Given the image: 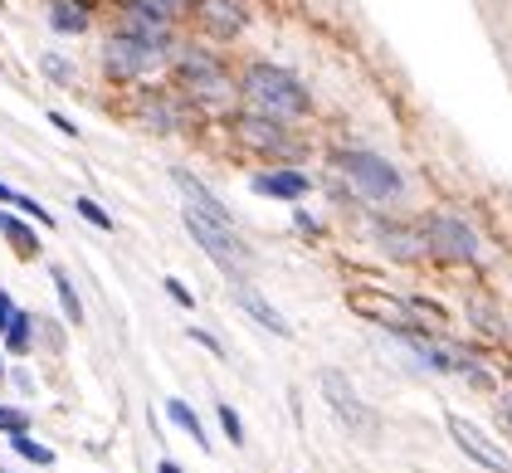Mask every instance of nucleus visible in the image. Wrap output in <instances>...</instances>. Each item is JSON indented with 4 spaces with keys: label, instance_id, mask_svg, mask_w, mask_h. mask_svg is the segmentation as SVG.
<instances>
[{
    "label": "nucleus",
    "instance_id": "1",
    "mask_svg": "<svg viewBox=\"0 0 512 473\" xmlns=\"http://www.w3.org/2000/svg\"><path fill=\"white\" fill-rule=\"evenodd\" d=\"M166 83L186 93V103L200 113V122H225L239 108V79L235 64L225 59L220 44H205L181 30V40L166 59Z\"/></svg>",
    "mask_w": 512,
    "mask_h": 473
},
{
    "label": "nucleus",
    "instance_id": "2",
    "mask_svg": "<svg viewBox=\"0 0 512 473\" xmlns=\"http://www.w3.org/2000/svg\"><path fill=\"white\" fill-rule=\"evenodd\" d=\"M235 79H239V108H249V113L293 122V127H303V122L317 113L313 88L298 79L288 64H274V59H244L235 69Z\"/></svg>",
    "mask_w": 512,
    "mask_h": 473
},
{
    "label": "nucleus",
    "instance_id": "3",
    "mask_svg": "<svg viewBox=\"0 0 512 473\" xmlns=\"http://www.w3.org/2000/svg\"><path fill=\"white\" fill-rule=\"evenodd\" d=\"M327 171L352 191L366 210H395V205H405L410 200V181H405V171L395 166L386 152H376V147H356V142H342V147H332L327 152Z\"/></svg>",
    "mask_w": 512,
    "mask_h": 473
},
{
    "label": "nucleus",
    "instance_id": "4",
    "mask_svg": "<svg viewBox=\"0 0 512 473\" xmlns=\"http://www.w3.org/2000/svg\"><path fill=\"white\" fill-rule=\"evenodd\" d=\"M225 137L235 142L244 157H254L259 166H308L313 157V137L293 122L264 118V113H249V108H235L230 118L220 122Z\"/></svg>",
    "mask_w": 512,
    "mask_h": 473
},
{
    "label": "nucleus",
    "instance_id": "5",
    "mask_svg": "<svg viewBox=\"0 0 512 473\" xmlns=\"http://www.w3.org/2000/svg\"><path fill=\"white\" fill-rule=\"evenodd\" d=\"M420 235H425V254L439 269H478L483 264V239L464 210L454 205H430L420 215Z\"/></svg>",
    "mask_w": 512,
    "mask_h": 473
},
{
    "label": "nucleus",
    "instance_id": "6",
    "mask_svg": "<svg viewBox=\"0 0 512 473\" xmlns=\"http://www.w3.org/2000/svg\"><path fill=\"white\" fill-rule=\"evenodd\" d=\"M127 118L137 122L142 132H152V137H191L200 127V113L186 103V93L171 88L166 79L137 83L132 98H127Z\"/></svg>",
    "mask_w": 512,
    "mask_h": 473
},
{
    "label": "nucleus",
    "instance_id": "7",
    "mask_svg": "<svg viewBox=\"0 0 512 473\" xmlns=\"http://www.w3.org/2000/svg\"><path fill=\"white\" fill-rule=\"evenodd\" d=\"M181 225H186V235L196 244L200 254L225 274V283H239V278H254V264H259V254H254V244L239 235V225H220V220H205L196 210H181Z\"/></svg>",
    "mask_w": 512,
    "mask_h": 473
},
{
    "label": "nucleus",
    "instance_id": "8",
    "mask_svg": "<svg viewBox=\"0 0 512 473\" xmlns=\"http://www.w3.org/2000/svg\"><path fill=\"white\" fill-rule=\"evenodd\" d=\"M98 74L113 88H137V83H152L157 74H166V59L157 49H147L142 40H132L122 30H108L98 40Z\"/></svg>",
    "mask_w": 512,
    "mask_h": 473
},
{
    "label": "nucleus",
    "instance_id": "9",
    "mask_svg": "<svg viewBox=\"0 0 512 473\" xmlns=\"http://www.w3.org/2000/svg\"><path fill=\"white\" fill-rule=\"evenodd\" d=\"M186 35H196L205 44H220V49H230L249 35V25H254V10H249V0H191V10H186Z\"/></svg>",
    "mask_w": 512,
    "mask_h": 473
},
{
    "label": "nucleus",
    "instance_id": "10",
    "mask_svg": "<svg viewBox=\"0 0 512 473\" xmlns=\"http://www.w3.org/2000/svg\"><path fill=\"white\" fill-rule=\"evenodd\" d=\"M366 239L376 244V254H386L400 269H420L430 254H425V235H420V220H400L391 210H366Z\"/></svg>",
    "mask_w": 512,
    "mask_h": 473
},
{
    "label": "nucleus",
    "instance_id": "11",
    "mask_svg": "<svg viewBox=\"0 0 512 473\" xmlns=\"http://www.w3.org/2000/svg\"><path fill=\"white\" fill-rule=\"evenodd\" d=\"M317 391H322V400L332 405V415L347 425L352 434H376V410L356 395V386H352V376L347 371H337V366H322L317 371Z\"/></svg>",
    "mask_w": 512,
    "mask_h": 473
},
{
    "label": "nucleus",
    "instance_id": "12",
    "mask_svg": "<svg viewBox=\"0 0 512 473\" xmlns=\"http://www.w3.org/2000/svg\"><path fill=\"white\" fill-rule=\"evenodd\" d=\"M444 430H449V439H454V449H459L469 464H478L483 473H512V454L503 449V444H493L488 434L473 425L469 415L449 410V415H444Z\"/></svg>",
    "mask_w": 512,
    "mask_h": 473
},
{
    "label": "nucleus",
    "instance_id": "13",
    "mask_svg": "<svg viewBox=\"0 0 512 473\" xmlns=\"http://www.w3.org/2000/svg\"><path fill=\"white\" fill-rule=\"evenodd\" d=\"M249 191L264 200H283V205H303L317 191V176L308 166H259L249 176Z\"/></svg>",
    "mask_w": 512,
    "mask_h": 473
},
{
    "label": "nucleus",
    "instance_id": "14",
    "mask_svg": "<svg viewBox=\"0 0 512 473\" xmlns=\"http://www.w3.org/2000/svg\"><path fill=\"white\" fill-rule=\"evenodd\" d=\"M225 293H230V303H235L239 313L249 317V322H259L269 337H278V342H293V322L278 313L274 303L254 288V278H239V283H225Z\"/></svg>",
    "mask_w": 512,
    "mask_h": 473
},
{
    "label": "nucleus",
    "instance_id": "15",
    "mask_svg": "<svg viewBox=\"0 0 512 473\" xmlns=\"http://www.w3.org/2000/svg\"><path fill=\"white\" fill-rule=\"evenodd\" d=\"M98 5H103V0H49V5H44V25H49V35H59V40H83V35H93V25H98Z\"/></svg>",
    "mask_w": 512,
    "mask_h": 473
},
{
    "label": "nucleus",
    "instance_id": "16",
    "mask_svg": "<svg viewBox=\"0 0 512 473\" xmlns=\"http://www.w3.org/2000/svg\"><path fill=\"white\" fill-rule=\"evenodd\" d=\"M171 186L181 191V200H186V210H196V215H205V220H220V225H235V210L225 205V200L215 196L205 181H200L191 166H171Z\"/></svg>",
    "mask_w": 512,
    "mask_h": 473
},
{
    "label": "nucleus",
    "instance_id": "17",
    "mask_svg": "<svg viewBox=\"0 0 512 473\" xmlns=\"http://www.w3.org/2000/svg\"><path fill=\"white\" fill-rule=\"evenodd\" d=\"M0 239L10 244V254L15 259H25V264H35L44 254V235L35 220H25V215H15L10 205H0Z\"/></svg>",
    "mask_w": 512,
    "mask_h": 473
},
{
    "label": "nucleus",
    "instance_id": "18",
    "mask_svg": "<svg viewBox=\"0 0 512 473\" xmlns=\"http://www.w3.org/2000/svg\"><path fill=\"white\" fill-rule=\"evenodd\" d=\"M464 317H469V327L483 337V342H512V317H503V303H493V298H469L464 303Z\"/></svg>",
    "mask_w": 512,
    "mask_h": 473
},
{
    "label": "nucleus",
    "instance_id": "19",
    "mask_svg": "<svg viewBox=\"0 0 512 473\" xmlns=\"http://www.w3.org/2000/svg\"><path fill=\"white\" fill-rule=\"evenodd\" d=\"M49 283H54V298H59V317L64 327H83V298H79V283L64 264H49Z\"/></svg>",
    "mask_w": 512,
    "mask_h": 473
},
{
    "label": "nucleus",
    "instance_id": "20",
    "mask_svg": "<svg viewBox=\"0 0 512 473\" xmlns=\"http://www.w3.org/2000/svg\"><path fill=\"white\" fill-rule=\"evenodd\" d=\"M166 420H171L181 434H191V444H196V449H205V454L215 449V444H210V430H205V420L196 415V405H191V400L171 395V400H166Z\"/></svg>",
    "mask_w": 512,
    "mask_h": 473
},
{
    "label": "nucleus",
    "instance_id": "21",
    "mask_svg": "<svg viewBox=\"0 0 512 473\" xmlns=\"http://www.w3.org/2000/svg\"><path fill=\"white\" fill-rule=\"evenodd\" d=\"M35 322H40V317L30 313V308H15L10 327L0 332V347H5V356H30V352H35Z\"/></svg>",
    "mask_w": 512,
    "mask_h": 473
},
{
    "label": "nucleus",
    "instance_id": "22",
    "mask_svg": "<svg viewBox=\"0 0 512 473\" xmlns=\"http://www.w3.org/2000/svg\"><path fill=\"white\" fill-rule=\"evenodd\" d=\"M40 74L54 83V88H74V83H79V64H74L69 54H59V49H44L40 54Z\"/></svg>",
    "mask_w": 512,
    "mask_h": 473
},
{
    "label": "nucleus",
    "instance_id": "23",
    "mask_svg": "<svg viewBox=\"0 0 512 473\" xmlns=\"http://www.w3.org/2000/svg\"><path fill=\"white\" fill-rule=\"evenodd\" d=\"M10 449H15L25 464H35V469H54V464H59V454H54L49 444H40L35 434H10Z\"/></svg>",
    "mask_w": 512,
    "mask_h": 473
},
{
    "label": "nucleus",
    "instance_id": "24",
    "mask_svg": "<svg viewBox=\"0 0 512 473\" xmlns=\"http://www.w3.org/2000/svg\"><path fill=\"white\" fill-rule=\"evenodd\" d=\"M74 215H79V220H88L93 230H103V235H113V230H118L113 210H103V205H98L93 196H74Z\"/></svg>",
    "mask_w": 512,
    "mask_h": 473
},
{
    "label": "nucleus",
    "instance_id": "25",
    "mask_svg": "<svg viewBox=\"0 0 512 473\" xmlns=\"http://www.w3.org/2000/svg\"><path fill=\"white\" fill-rule=\"evenodd\" d=\"M215 420H220V430H225V439H230L235 449L249 444V430H244V420H239V410L230 405V400H220V405H215Z\"/></svg>",
    "mask_w": 512,
    "mask_h": 473
},
{
    "label": "nucleus",
    "instance_id": "26",
    "mask_svg": "<svg viewBox=\"0 0 512 473\" xmlns=\"http://www.w3.org/2000/svg\"><path fill=\"white\" fill-rule=\"evenodd\" d=\"M35 430V415L25 405H5L0 400V434H30Z\"/></svg>",
    "mask_w": 512,
    "mask_h": 473
},
{
    "label": "nucleus",
    "instance_id": "27",
    "mask_svg": "<svg viewBox=\"0 0 512 473\" xmlns=\"http://www.w3.org/2000/svg\"><path fill=\"white\" fill-rule=\"evenodd\" d=\"M15 215H25V220H35L40 230H54V210H44L35 196H25V191H15V205H10Z\"/></svg>",
    "mask_w": 512,
    "mask_h": 473
},
{
    "label": "nucleus",
    "instance_id": "28",
    "mask_svg": "<svg viewBox=\"0 0 512 473\" xmlns=\"http://www.w3.org/2000/svg\"><path fill=\"white\" fill-rule=\"evenodd\" d=\"M49 347V352H64V322H49V317H40L35 322V347Z\"/></svg>",
    "mask_w": 512,
    "mask_h": 473
},
{
    "label": "nucleus",
    "instance_id": "29",
    "mask_svg": "<svg viewBox=\"0 0 512 473\" xmlns=\"http://www.w3.org/2000/svg\"><path fill=\"white\" fill-rule=\"evenodd\" d=\"M161 288H166V298H171L176 308H186V313H196V293H191V288H186V283H181V278H176V274H166V278H161Z\"/></svg>",
    "mask_w": 512,
    "mask_h": 473
},
{
    "label": "nucleus",
    "instance_id": "30",
    "mask_svg": "<svg viewBox=\"0 0 512 473\" xmlns=\"http://www.w3.org/2000/svg\"><path fill=\"white\" fill-rule=\"evenodd\" d=\"M186 337H191V342H196V347H205V352L210 356H220V361H225V342H220V337H215V332H205V327H186Z\"/></svg>",
    "mask_w": 512,
    "mask_h": 473
},
{
    "label": "nucleus",
    "instance_id": "31",
    "mask_svg": "<svg viewBox=\"0 0 512 473\" xmlns=\"http://www.w3.org/2000/svg\"><path fill=\"white\" fill-rule=\"evenodd\" d=\"M293 230L303 239H322V220H317L313 210H293Z\"/></svg>",
    "mask_w": 512,
    "mask_h": 473
},
{
    "label": "nucleus",
    "instance_id": "32",
    "mask_svg": "<svg viewBox=\"0 0 512 473\" xmlns=\"http://www.w3.org/2000/svg\"><path fill=\"white\" fill-rule=\"evenodd\" d=\"M49 127L64 132V137H79V122L69 118V113H59V108H49Z\"/></svg>",
    "mask_w": 512,
    "mask_h": 473
},
{
    "label": "nucleus",
    "instance_id": "33",
    "mask_svg": "<svg viewBox=\"0 0 512 473\" xmlns=\"http://www.w3.org/2000/svg\"><path fill=\"white\" fill-rule=\"evenodd\" d=\"M493 410H498V420H503V430L512 434V391H498V395H493Z\"/></svg>",
    "mask_w": 512,
    "mask_h": 473
},
{
    "label": "nucleus",
    "instance_id": "34",
    "mask_svg": "<svg viewBox=\"0 0 512 473\" xmlns=\"http://www.w3.org/2000/svg\"><path fill=\"white\" fill-rule=\"evenodd\" d=\"M15 308H20V303H15V298H10V293L0 288V332L10 327V317H15Z\"/></svg>",
    "mask_w": 512,
    "mask_h": 473
},
{
    "label": "nucleus",
    "instance_id": "35",
    "mask_svg": "<svg viewBox=\"0 0 512 473\" xmlns=\"http://www.w3.org/2000/svg\"><path fill=\"white\" fill-rule=\"evenodd\" d=\"M5 381H15V391H35V381H30V371H10V376H5Z\"/></svg>",
    "mask_w": 512,
    "mask_h": 473
},
{
    "label": "nucleus",
    "instance_id": "36",
    "mask_svg": "<svg viewBox=\"0 0 512 473\" xmlns=\"http://www.w3.org/2000/svg\"><path fill=\"white\" fill-rule=\"evenodd\" d=\"M0 205H15V186H5V181H0Z\"/></svg>",
    "mask_w": 512,
    "mask_h": 473
},
{
    "label": "nucleus",
    "instance_id": "37",
    "mask_svg": "<svg viewBox=\"0 0 512 473\" xmlns=\"http://www.w3.org/2000/svg\"><path fill=\"white\" fill-rule=\"evenodd\" d=\"M157 473H181V464H176V459H161Z\"/></svg>",
    "mask_w": 512,
    "mask_h": 473
},
{
    "label": "nucleus",
    "instance_id": "38",
    "mask_svg": "<svg viewBox=\"0 0 512 473\" xmlns=\"http://www.w3.org/2000/svg\"><path fill=\"white\" fill-rule=\"evenodd\" d=\"M5 376H10V356L0 352V386H5Z\"/></svg>",
    "mask_w": 512,
    "mask_h": 473
},
{
    "label": "nucleus",
    "instance_id": "39",
    "mask_svg": "<svg viewBox=\"0 0 512 473\" xmlns=\"http://www.w3.org/2000/svg\"><path fill=\"white\" fill-rule=\"evenodd\" d=\"M0 473H5V464H0Z\"/></svg>",
    "mask_w": 512,
    "mask_h": 473
},
{
    "label": "nucleus",
    "instance_id": "40",
    "mask_svg": "<svg viewBox=\"0 0 512 473\" xmlns=\"http://www.w3.org/2000/svg\"><path fill=\"white\" fill-rule=\"evenodd\" d=\"M508 376H512V366H508Z\"/></svg>",
    "mask_w": 512,
    "mask_h": 473
},
{
    "label": "nucleus",
    "instance_id": "41",
    "mask_svg": "<svg viewBox=\"0 0 512 473\" xmlns=\"http://www.w3.org/2000/svg\"><path fill=\"white\" fill-rule=\"evenodd\" d=\"M0 64H5V59H0Z\"/></svg>",
    "mask_w": 512,
    "mask_h": 473
}]
</instances>
